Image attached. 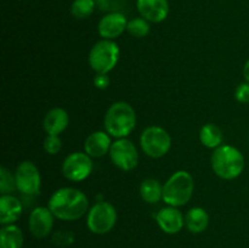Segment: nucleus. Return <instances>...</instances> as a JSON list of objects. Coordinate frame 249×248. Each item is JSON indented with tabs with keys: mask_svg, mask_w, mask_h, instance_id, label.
<instances>
[{
	"mask_svg": "<svg viewBox=\"0 0 249 248\" xmlns=\"http://www.w3.org/2000/svg\"><path fill=\"white\" fill-rule=\"evenodd\" d=\"M53 241L60 246H70L71 243L74 241V238H73V235L71 232L60 231V232L55 233V236H53Z\"/></svg>",
	"mask_w": 249,
	"mask_h": 248,
	"instance_id": "nucleus-27",
	"label": "nucleus"
},
{
	"mask_svg": "<svg viewBox=\"0 0 249 248\" xmlns=\"http://www.w3.org/2000/svg\"><path fill=\"white\" fill-rule=\"evenodd\" d=\"M53 220H55V215L49 209V207H36L29 214V231L36 238L48 237L53 231Z\"/></svg>",
	"mask_w": 249,
	"mask_h": 248,
	"instance_id": "nucleus-11",
	"label": "nucleus"
},
{
	"mask_svg": "<svg viewBox=\"0 0 249 248\" xmlns=\"http://www.w3.org/2000/svg\"><path fill=\"white\" fill-rule=\"evenodd\" d=\"M156 221L160 230L168 235H175L180 232L185 226V216L178 207L168 206L160 209L156 214Z\"/></svg>",
	"mask_w": 249,
	"mask_h": 248,
	"instance_id": "nucleus-13",
	"label": "nucleus"
},
{
	"mask_svg": "<svg viewBox=\"0 0 249 248\" xmlns=\"http://www.w3.org/2000/svg\"><path fill=\"white\" fill-rule=\"evenodd\" d=\"M209 225V215L202 207H194L185 214V226L191 233H201Z\"/></svg>",
	"mask_w": 249,
	"mask_h": 248,
	"instance_id": "nucleus-18",
	"label": "nucleus"
},
{
	"mask_svg": "<svg viewBox=\"0 0 249 248\" xmlns=\"http://www.w3.org/2000/svg\"><path fill=\"white\" fill-rule=\"evenodd\" d=\"M211 164L216 177L223 180H233L243 173L246 160L238 148L231 145H221L214 150Z\"/></svg>",
	"mask_w": 249,
	"mask_h": 248,
	"instance_id": "nucleus-3",
	"label": "nucleus"
},
{
	"mask_svg": "<svg viewBox=\"0 0 249 248\" xmlns=\"http://www.w3.org/2000/svg\"><path fill=\"white\" fill-rule=\"evenodd\" d=\"M195 190L194 177L186 170H178L163 185V201L167 206L181 207L189 203Z\"/></svg>",
	"mask_w": 249,
	"mask_h": 248,
	"instance_id": "nucleus-4",
	"label": "nucleus"
},
{
	"mask_svg": "<svg viewBox=\"0 0 249 248\" xmlns=\"http://www.w3.org/2000/svg\"><path fill=\"white\" fill-rule=\"evenodd\" d=\"M16 186L21 194L34 196L40 192L41 177L38 167L31 160H23L15 170Z\"/></svg>",
	"mask_w": 249,
	"mask_h": 248,
	"instance_id": "nucleus-9",
	"label": "nucleus"
},
{
	"mask_svg": "<svg viewBox=\"0 0 249 248\" xmlns=\"http://www.w3.org/2000/svg\"><path fill=\"white\" fill-rule=\"evenodd\" d=\"M95 0H73L71 5V14L77 19H85L92 15L96 7Z\"/></svg>",
	"mask_w": 249,
	"mask_h": 248,
	"instance_id": "nucleus-22",
	"label": "nucleus"
},
{
	"mask_svg": "<svg viewBox=\"0 0 249 248\" xmlns=\"http://www.w3.org/2000/svg\"><path fill=\"white\" fill-rule=\"evenodd\" d=\"M15 190H17L15 174H12L5 167H1L0 168V191H1V195H11Z\"/></svg>",
	"mask_w": 249,
	"mask_h": 248,
	"instance_id": "nucleus-24",
	"label": "nucleus"
},
{
	"mask_svg": "<svg viewBox=\"0 0 249 248\" xmlns=\"http://www.w3.org/2000/svg\"><path fill=\"white\" fill-rule=\"evenodd\" d=\"M108 155L112 163L123 172H130L138 167V148L134 145L133 141L128 140L126 138L117 139L114 142H112Z\"/></svg>",
	"mask_w": 249,
	"mask_h": 248,
	"instance_id": "nucleus-8",
	"label": "nucleus"
},
{
	"mask_svg": "<svg viewBox=\"0 0 249 248\" xmlns=\"http://www.w3.org/2000/svg\"><path fill=\"white\" fill-rule=\"evenodd\" d=\"M105 131L112 138L124 139L130 135L136 125V113L130 104L117 101L107 109L104 119Z\"/></svg>",
	"mask_w": 249,
	"mask_h": 248,
	"instance_id": "nucleus-2",
	"label": "nucleus"
},
{
	"mask_svg": "<svg viewBox=\"0 0 249 248\" xmlns=\"http://www.w3.org/2000/svg\"><path fill=\"white\" fill-rule=\"evenodd\" d=\"M24 237L21 229L15 224L4 225L0 230V248H22Z\"/></svg>",
	"mask_w": 249,
	"mask_h": 248,
	"instance_id": "nucleus-19",
	"label": "nucleus"
},
{
	"mask_svg": "<svg viewBox=\"0 0 249 248\" xmlns=\"http://www.w3.org/2000/svg\"><path fill=\"white\" fill-rule=\"evenodd\" d=\"M44 151L49 155H57L62 148V141L58 135H46L43 143Z\"/></svg>",
	"mask_w": 249,
	"mask_h": 248,
	"instance_id": "nucleus-25",
	"label": "nucleus"
},
{
	"mask_svg": "<svg viewBox=\"0 0 249 248\" xmlns=\"http://www.w3.org/2000/svg\"><path fill=\"white\" fill-rule=\"evenodd\" d=\"M243 77H245L246 82L249 83V58L246 61L245 66H243Z\"/></svg>",
	"mask_w": 249,
	"mask_h": 248,
	"instance_id": "nucleus-29",
	"label": "nucleus"
},
{
	"mask_svg": "<svg viewBox=\"0 0 249 248\" xmlns=\"http://www.w3.org/2000/svg\"><path fill=\"white\" fill-rule=\"evenodd\" d=\"M111 146V135L107 131H94L85 140L84 152L91 158H101L109 153Z\"/></svg>",
	"mask_w": 249,
	"mask_h": 248,
	"instance_id": "nucleus-15",
	"label": "nucleus"
},
{
	"mask_svg": "<svg viewBox=\"0 0 249 248\" xmlns=\"http://www.w3.org/2000/svg\"><path fill=\"white\" fill-rule=\"evenodd\" d=\"M199 141L207 148H218L223 143V131L213 123L204 124L199 130Z\"/></svg>",
	"mask_w": 249,
	"mask_h": 248,
	"instance_id": "nucleus-20",
	"label": "nucleus"
},
{
	"mask_svg": "<svg viewBox=\"0 0 249 248\" xmlns=\"http://www.w3.org/2000/svg\"><path fill=\"white\" fill-rule=\"evenodd\" d=\"M94 85L97 88V89H107L109 85V78L107 74H100V73H96V75L94 77Z\"/></svg>",
	"mask_w": 249,
	"mask_h": 248,
	"instance_id": "nucleus-28",
	"label": "nucleus"
},
{
	"mask_svg": "<svg viewBox=\"0 0 249 248\" xmlns=\"http://www.w3.org/2000/svg\"><path fill=\"white\" fill-rule=\"evenodd\" d=\"M95 2H96V5L100 7V9L104 10L108 7L109 0H95Z\"/></svg>",
	"mask_w": 249,
	"mask_h": 248,
	"instance_id": "nucleus-30",
	"label": "nucleus"
},
{
	"mask_svg": "<svg viewBox=\"0 0 249 248\" xmlns=\"http://www.w3.org/2000/svg\"><path fill=\"white\" fill-rule=\"evenodd\" d=\"M136 9L142 18L160 23L169 15V2L168 0H136Z\"/></svg>",
	"mask_w": 249,
	"mask_h": 248,
	"instance_id": "nucleus-14",
	"label": "nucleus"
},
{
	"mask_svg": "<svg viewBox=\"0 0 249 248\" xmlns=\"http://www.w3.org/2000/svg\"><path fill=\"white\" fill-rule=\"evenodd\" d=\"M140 146L143 153L151 158H160L169 152L172 138L164 128L151 125L141 133Z\"/></svg>",
	"mask_w": 249,
	"mask_h": 248,
	"instance_id": "nucleus-7",
	"label": "nucleus"
},
{
	"mask_svg": "<svg viewBox=\"0 0 249 248\" xmlns=\"http://www.w3.org/2000/svg\"><path fill=\"white\" fill-rule=\"evenodd\" d=\"M121 50L113 40L101 39L92 45L88 61L95 73L108 74L119 61Z\"/></svg>",
	"mask_w": 249,
	"mask_h": 248,
	"instance_id": "nucleus-5",
	"label": "nucleus"
},
{
	"mask_svg": "<svg viewBox=\"0 0 249 248\" xmlns=\"http://www.w3.org/2000/svg\"><path fill=\"white\" fill-rule=\"evenodd\" d=\"M140 196L146 203H158L163 198V186L158 180L148 177L141 182Z\"/></svg>",
	"mask_w": 249,
	"mask_h": 248,
	"instance_id": "nucleus-21",
	"label": "nucleus"
},
{
	"mask_svg": "<svg viewBox=\"0 0 249 248\" xmlns=\"http://www.w3.org/2000/svg\"><path fill=\"white\" fill-rule=\"evenodd\" d=\"M22 204L17 197L12 195H1L0 197V223L1 225L15 224L21 216Z\"/></svg>",
	"mask_w": 249,
	"mask_h": 248,
	"instance_id": "nucleus-17",
	"label": "nucleus"
},
{
	"mask_svg": "<svg viewBox=\"0 0 249 248\" xmlns=\"http://www.w3.org/2000/svg\"><path fill=\"white\" fill-rule=\"evenodd\" d=\"M150 22L142 17H135V18L128 21L126 32L134 38H145L150 33Z\"/></svg>",
	"mask_w": 249,
	"mask_h": 248,
	"instance_id": "nucleus-23",
	"label": "nucleus"
},
{
	"mask_svg": "<svg viewBox=\"0 0 249 248\" xmlns=\"http://www.w3.org/2000/svg\"><path fill=\"white\" fill-rule=\"evenodd\" d=\"M235 99L240 104H249V83H241L235 90Z\"/></svg>",
	"mask_w": 249,
	"mask_h": 248,
	"instance_id": "nucleus-26",
	"label": "nucleus"
},
{
	"mask_svg": "<svg viewBox=\"0 0 249 248\" xmlns=\"http://www.w3.org/2000/svg\"><path fill=\"white\" fill-rule=\"evenodd\" d=\"M92 159L85 152H72L65 158L62 163V174L71 181L79 182L89 177L91 174Z\"/></svg>",
	"mask_w": 249,
	"mask_h": 248,
	"instance_id": "nucleus-10",
	"label": "nucleus"
},
{
	"mask_svg": "<svg viewBox=\"0 0 249 248\" xmlns=\"http://www.w3.org/2000/svg\"><path fill=\"white\" fill-rule=\"evenodd\" d=\"M48 207L55 218L63 221H74L89 212V199L80 190L62 187L51 195Z\"/></svg>",
	"mask_w": 249,
	"mask_h": 248,
	"instance_id": "nucleus-1",
	"label": "nucleus"
},
{
	"mask_svg": "<svg viewBox=\"0 0 249 248\" xmlns=\"http://www.w3.org/2000/svg\"><path fill=\"white\" fill-rule=\"evenodd\" d=\"M117 211L109 202L95 203L87 215V226L95 235H106L116 226Z\"/></svg>",
	"mask_w": 249,
	"mask_h": 248,
	"instance_id": "nucleus-6",
	"label": "nucleus"
},
{
	"mask_svg": "<svg viewBox=\"0 0 249 248\" xmlns=\"http://www.w3.org/2000/svg\"><path fill=\"white\" fill-rule=\"evenodd\" d=\"M70 123V117L66 109L61 107L51 108L45 114L43 121V128L48 135H58L67 129Z\"/></svg>",
	"mask_w": 249,
	"mask_h": 248,
	"instance_id": "nucleus-16",
	"label": "nucleus"
},
{
	"mask_svg": "<svg viewBox=\"0 0 249 248\" xmlns=\"http://www.w3.org/2000/svg\"><path fill=\"white\" fill-rule=\"evenodd\" d=\"M128 21L126 17L121 12H111L100 19L97 24V32L102 39L114 40L126 31Z\"/></svg>",
	"mask_w": 249,
	"mask_h": 248,
	"instance_id": "nucleus-12",
	"label": "nucleus"
}]
</instances>
